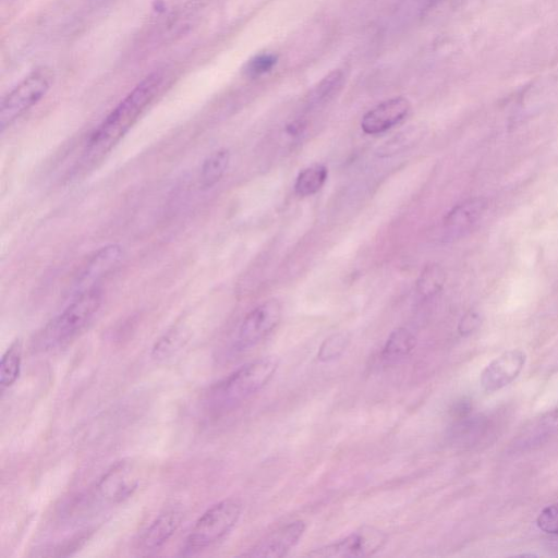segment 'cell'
Returning <instances> with one entry per match:
<instances>
[{
    "label": "cell",
    "instance_id": "9",
    "mask_svg": "<svg viewBox=\"0 0 558 558\" xmlns=\"http://www.w3.org/2000/svg\"><path fill=\"white\" fill-rule=\"evenodd\" d=\"M306 529L304 521L298 520L282 525L267 534L243 556L279 558L286 556L302 538Z\"/></svg>",
    "mask_w": 558,
    "mask_h": 558
},
{
    "label": "cell",
    "instance_id": "12",
    "mask_svg": "<svg viewBox=\"0 0 558 558\" xmlns=\"http://www.w3.org/2000/svg\"><path fill=\"white\" fill-rule=\"evenodd\" d=\"M411 109L404 97L385 100L364 114L361 128L364 133L375 135L384 133L405 119Z\"/></svg>",
    "mask_w": 558,
    "mask_h": 558
},
{
    "label": "cell",
    "instance_id": "11",
    "mask_svg": "<svg viewBox=\"0 0 558 558\" xmlns=\"http://www.w3.org/2000/svg\"><path fill=\"white\" fill-rule=\"evenodd\" d=\"M137 486L138 477L134 466L129 462H119L101 476L97 492L102 499L118 504L131 497Z\"/></svg>",
    "mask_w": 558,
    "mask_h": 558
},
{
    "label": "cell",
    "instance_id": "25",
    "mask_svg": "<svg viewBox=\"0 0 558 558\" xmlns=\"http://www.w3.org/2000/svg\"><path fill=\"white\" fill-rule=\"evenodd\" d=\"M536 523L542 531L558 535V502L543 509L537 517Z\"/></svg>",
    "mask_w": 558,
    "mask_h": 558
},
{
    "label": "cell",
    "instance_id": "18",
    "mask_svg": "<svg viewBox=\"0 0 558 558\" xmlns=\"http://www.w3.org/2000/svg\"><path fill=\"white\" fill-rule=\"evenodd\" d=\"M229 162L230 151L227 148H220L208 155L201 168V187L209 190L215 186L226 173Z\"/></svg>",
    "mask_w": 558,
    "mask_h": 558
},
{
    "label": "cell",
    "instance_id": "13",
    "mask_svg": "<svg viewBox=\"0 0 558 558\" xmlns=\"http://www.w3.org/2000/svg\"><path fill=\"white\" fill-rule=\"evenodd\" d=\"M183 520V512L169 509L161 512L145 530L140 546L143 550L153 551L161 548L175 533Z\"/></svg>",
    "mask_w": 558,
    "mask_h": 558
},
{
    "label": "cell",
    "instance_id": "20",
    "mask_svg": "<svg viewBox=\"0 0 558 558\" xmlns=\"http://www.w3.org/2000/svg\"><path fill=\"white\" fill-rule=\"evenodd\" d=\"M327 168L320 163H314L303 169L294 184L295 193L299 196H310L317 193L327 180Z\"/></svg>",
    "mask_w": 558,
    "mask_h": 558
},
{
    "label": "cell",
    "instance_id": "21",
    "mask_svg": "<svg viewBox=\"0 0 558 558\" xmlns=\"http://www.w3.org/2000/svg\"><path fill=\"white\" fill-rule=\"evenodd\" d=\"M446 280V274L438 264L427 265L416 281V291L424 298H430L438 293Z\"/></svg>",
    "mask_w": 558,
    "mask_h": 558
},
{
    "label": "cell",
    "instance_id": "3",
    "mask_svg": "<svg viewBox=\"0 0 558 558\" xmlns=\"http://www.w3.org/2000/svg\"><path fill=\"white\" fill-rule=\"evenodd\" d=\"M102 302L99 287L88 289L76 298L45 327L41 343L56 348L73 340L94 318Z\"/></svg>",
    "mask_w": 558,
    "mask_h": 558
},
{
    "label": "cell",
    "instance_id": "6",
    "mask_svg": "<svg viewBox=\"0 0 558 558\" xmlns=\"http://www.w3.org/2000/svg\"><path fill=\"white\" fill-rule=\"evenodd\" d=\"M386 534L373 526H363L345 537L308 553L315 558H357L368 557L386 543Z\"/></svg>",
    "mask_w": 558,
    "mask_h": 558
},
{
    "label": "cell",
    "instance_id": "2",
    "mask_svg": "<svg viewBox=\"0 0 558 558\" xmlns=\"http://www.w3.org/2000/svg\"><path fill=\"white\" fill-rule=\"evenodd\" d=\"M278 365L276 356H267L240 366L210 388L206 399L208 410L223 413L238 407L271 379Z\"/></svg>",
    "mask_w": 558,
    "mask_h": 558
},
{
    "label": "cell",
    "instance_id": "8",
    "mask_svg": "<svg viewBox=\"0 0 558 558\" xmlns=\"http://www.w3.org/2000/svg\"><path fill=\"white\" fill-rule=\"evenodd\" d=\"M123 250L119 244H108L96 251L86 262L74 282L76 295L92 288L107 277L120 264Z\"/></svg>",
    "mask_w": 558,
    "mask_h": 558
},
{
    "label": "cell",
    "instance_id": "1",
    "mask_svg": "<svg viewBox=\"0 0 558 558\" xmlns=\"http://www.w3.org/2000/svg\"><path fill=\"white\" fill-rule=\"evenodd\" d=\"M162 78L159 72L147 75L113 108L90 134L84 161L102 158L120 142L157 96Z\"/></svg>",
    "mask_w": 558,
    "mask_h": 558
},
{
    "label": "cell",
    "instance_id": "5",
    "mask_svg": "<svg viewBox=\"0 0 558 558\" xmlns=\"http://www.w3.org/2000/svg\"><path fill=\"white\" fill-rule=\"evenodd\" d=\"M53 81L51 69L41 66L21 81L2 99L0 107V128L3 132L23 113L40 101Z\"/></svg>",
    "mask_w": 558,
    "mask_h": 558
},
{
    "label": "cell",
    "instance_id": "26",
    "mask_svg": "<svg viewBox=\"0 0 558 558\" xmlns=\"http://www.w3.org/2000/svg\"><path fill=\"white\" fill-rule=\"evenodd\" d=\"M277 58L270 53H263L254 57L247 63V73L251 76H259L272 69L276 64Z\"/></svg>",
    "mask_w": 558,
    "mask_h": 558
},
{
    "label": "cell",
    "instance_id": "15",
    "mask_svg": "<svg viewBox=\"0 0 558 558\" xmlns=\"http://www.w3.org/2000/svg\"><path fill=\"white\" fill-rule=\"evenodd\" d=\"M558 429V410L546 412L535 420L522 430L518 438V445L521 447H532L542 444L553 433Z\"/></svg>",
    "mask_w": 558,
    "mask_h": 558
},
{
    "label": "cell",
    "instance_id": "4",
    "mask_svg": "<svg viewBox=\"0 0 558 558\" xmlns=\"http://www.w3.org/2000/svg\"><path fill=\"white\" fill-rule=\"evenodd\" d=\"M241 505L234 499L221 500L208 508L195 522L186 537L183 555H195L221 541L236 524Z\"/></svg>",
    "mask_w": 558,
    "mask_h": 558
},
{
    "label": "cell",
    "instance_id": "19",
    "mask_svg": "<svg viewBox=\"0 0 558 558\" xmlns=\"http://www.w3.org/2000/svg\"><path fill=\"white\" fill-rule=\"evenodd\" d=\"M22 364V342L15 339L3 353L0 362V385L11 387L19 378Z\"/></svg>",
    "mask_w": 558,
    "mask_h": 558
},
{
    "label": "cell",
    "instance_id": "10",
    "mask_svg": "<svg viewBox=\"0 0 558 558\" xmlns=\"http://www.w3.org/2000/svg\"><path fill=\"white\" fill-rule=\"evenodd\" d=\"M526 354L521 350H509L494 359L481 374V385L486 392L497 391L512 383L521 373Z\"/></svg>",
    "mask_w": 558,
    "mask_h": 558
},
{
    "label": "cell",
    "instance_id": "17",
    "mask_svg": "<svg viewBox=\"0 0 558 558\" xmlns=\"http://www.w3.org/2000/svg\"><path fill=\"white\" fill-rule=\"evenodd\" d=\"M423 136L424 132L421 126L411 125L384 142L375 150V154L379 158H388L402 154L416 146Z\"/></svg>",
    "mask_w": 558,
    "mask_h": 558
},
{
    "label": "cell",
    "instance_id": "23",
    "mask_svg": "<svg viewBox=\"0 0 558 558\" xmlns=\"http://www.w3.org/2000/svg\"><path fill=\"white\" fill-rule=\"evenodd\" d=\"M342 73L335 71L326 76L316 87L312 95L314 104H322L328 101L340 89L342 85Z\"/></svg>",
    "mask_w": 558,
    "mask_h": 558
},
{
    "label": "cell",
    "instance_id": "24",
    "mask_svg": "<svg viewBox=\"0 0 558 558\" xmlns=\"http://www.w3.org/2000/svg\"><path fill=\"white\" fill-rule=\"evenodd\" d=\"M182 343V336L178 330H170L165 333L154 345L151 355L156 360H163L170 356Z\"/></svg>",
    "mask_w": 558,
    "mask_h": 558
},
{
    "label": "cell",
    "instance_id": "16",
    "mask_svg": "<svg viewBox=\"0 0 558 558\" xmlns=\"http://www.w3.org/2000/svg\"><path fill=\"white\" fill-rule=\"evenodd\" d=\"M416 339L414 335L405 328L393 330L380 353V359L385 364H393L408 356L414 349Z\"/></svg>",
    "mask_w": 558,
    "mask_h": 558
},
{
    "label": "cell",
    "instance_id": "22",
    "mask_svg": "<svg viewBox=\"0 0 558 558\" xmlns=\"http://www.w3.org/2000/svg\"><path fill=\"white\" fill-rule=\"evenodd\" d=\"M349 344V337L343 333H333L322 343L317 359L323 362L332 361L339 357Z\"/></svg>",
    "mask_w": 558,
    "mask_h": 558
},
{
    "label": "cell",
    "instance_id": "27",
    "mask_svg": "<svg viewBox=\"0 0 558 558\" xmlns=\"http://www.w3.org/2000/svg\"><path fill=\"white\" fill-rule=\"evenodd\" d=\"M478 325V317L475 314H466L459 324V331L462 335L472 332Z\"/></svg>",
    "mask_w": 558,
    "mask_h": 558
},
{
    "label": "cell",
    "instance_id": "14",
    "mask_svg": "<svg viewBox=\"0 0 558 558\" xmlns=\"http://www.w3.org/2000/svg\"><path fill=\"white\" fill-rule=\"evenodd\" d=\"M486 209V201L475 197L454 206L444 219V229L450 236H457L469 230Z\"/></svg>",
    "mask_w": 558,
    "mask_h": 558
},
{
    "label": "cell",
    "instance_id": "7",
    "mask_svg": "<svg viewBox=\"0 0 558 558\" xmlns=\"http://www.w3.org/2000/svg\"><path fill=\"white\" fill-rule=\"evenodd\" d=\"M281 304L271 299L253 308L242 320L235 339V350L245 351L257 344L279 324Z\"/></svg>",
    "mask_w": 558,
    "mask_h": 558
}]
</instances>
